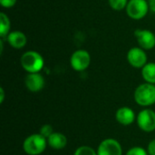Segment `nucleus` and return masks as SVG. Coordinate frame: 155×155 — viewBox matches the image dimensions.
<instances>
[{"instance_id":"5701e85b","label":"nucleus","mask_w":155,"mask_h":155,"mask_svg":"<svg viewBox=\"0 0 155 155\" xmlns=\"http://www.w3.org/2000/svg\"><path fill=\"white\" fill-rule=\"evenodd\" d=\"M0 93H1V96H0V103H3L4 102V98H5V92H4V89L1 87L0 88Z\"/></svg>"},{"instance_id":"423d86ee","label":"nucleus","mask_w":155,"mask_h":155,"mask_svg":"<svg viewBox=\"0 0 155 155\" xmlns=\"http://www.w3.org/2000/svg\"><path fill=\"white\" fill-rule=\"evenodd\" d=\"M137 124L141 130L150 133L155 130V112L151 109H144L138 114Z\"/></svg>"},{"instance_id":"a211bd4d","label":"nucleus","mask_w":155,"mask_h":155,"mask_svg":"<svg viewBox=\"0 0 155 155\" xmlns=\"http://www.w3.org/2000/svg\"><path fill=\"white\" fill-rule=\"evenodd\" d=\"M125 155H149L147 151L145 149H143V147H139V146H136V147H133L131 148Z\"/></svg>"},{"instance_id":"0eeeda50","label":"nucleus","mask_w":155,"mask_h":155,"mask_svg":"<svg viewBox=\"0 0 155 155\" xmlns=\"http://www.w3.org/2000/svg\"><path fill=\"white\" fill-rule=\"evenodd\" d=\"M97 155H123V149L117 140L108 138L99 144Z\"/></svg>"},{"instance_id":"412c9836","label":"nucleus","mask_w":155,"mask_h":155,"mask_svg":"<svg viewBox=\"0 0 155 155\" xmlns=\"http://www.w3.org/2000/svg\"><path fill=\"white\" fill-rule=\"evenodd\" d=\"M147 153L149 155H155V139L149 143L147 147Z\"/></svg>"},{"instance_id":"2eb2a0df","label":"nucleus","mask_w":155,"mask_h":155,"mask_svg":"<svg viewBox=\"0 0 155 155\" xmlns=\"http://www.w3.org/2000/svg\"><path fill=\"white\" fill-rule=\"evenodd\" d=\"M10 19L9 17L3 12L0 13V36L4 38L8 35L10 30Z\"/></svg>"},{"instance_id":"6e6552de","label":"nucleus","mask_w":155,"mask_h":155,"mask_svg":"<svg viewBox=\"0 0 155 155\" xmlns=\"http://www.w3.org/2000/svg\"><path fill=\"white\" fill-rule=\"evenodd\" d=\"M127 61L134 68H143L147 64V54L141 47H133L127 53Z\"/></svg>"},{"instance_id":"ddd939ff","label":"nucleus","mask_w":155,"mask_h":155,"mask_svg":"<svg viewBox=\"0 0 155 155\" xmlns=\"http://www.w3.org/2000/svg\"><path fill=\"white\" fill-rule=\"evenodd\" d=\"M47 143L51 148L54 150H62L67 144V138L61 133L54 132L47 138Z\"/></svg>"},{"instance_id":"4be33fe9","label":"nucleus","mask_w":155,"mask_h":155,"mask_svg":"<svg viewBox=\"0 0 155 155\" xmlns=\"http://www.w3.org/2000/svg\"><path fill=\"white\" fill-rule=\"evenodd\" d=\"M148 4H149L150 10H151L152 12L155 13V0H149V1H148Z\"/></svg>"},{"instance_id":"9b49d317","label":"nucleus","mask_w":155,"mask_h":155,"mask_svg":"<svg viewBox=\"0 0 155 155\" xmlns=\"http://www.w3.org/2000/svg\"><path fill=\"white\" fill-rule=\"evenodd\" d=\"M115 119L122 125H130L135 120V114L130 107H121L115 114Z\"/></svg>"},{"instance_id":"f3484780","label":"nucleus","mask_w":155,"mask_h":155,"mask_svg":"<svg viewBox=\"0 0 155 155\" xmlns=\"http://www.w3.org/2000/svg\"><path fill=\"white\" fill-rule=\"evenodd\" d=\"M74 155H97V152H95L92 147L87 145H83L78 147L75 152Z\"/></svg>"},{"instance_id":"39448f33","label":"nucleus","mask_w":155,"mask_h":155,"mask_svg":"<svg viewBox=\"0 0 155 155\" xmlns=\"http://www.w3.org/2000/svg\"><path fill=\"white\" fill-rule=\"evenodd\" d=\"M90 54L85 50H76L73 53L70 58V64L72 68L77 72H82L87 69L90 65Z\"/></svg>"},{"instance_id":"20e7f679","label":"nucleus","mask_w":155,"mask_h":155,"mask_svg":"<svg viewBox=\"0 0 155 155\" xmlns=\"http://www.w3.org/2000/svg\"><path fill=\"white\" fill-rule=\"evenodd\" d=\"M125 9L129 17L139 20L147 15L150 7L146 0H129Z\"/></svg>"},{"instance_id":"7ed1b4c3","label":"nucleus","mask_w":155,"mask_h":155,"mask_svg":"<svg viewBox=\"0 0 155 155\" xmlns=\"http://www.w3.org/2000/svg\"><path fill=\"white\" fill-rule=\"evenodd\" d=\"M134 100L141 106H151L155 104V85L145 83L134 91Z\"/></svg>"},{"instance_id":"dca6fc26","label":"nucleus","mask_w":155,"mask_h":155,"mask_svg":"<svg viewBox=\"0 0 155 155\" xmlns=\"http://www.w3.org/2000/svg\"><path fill=\"white\" fill-rule=\"evenodd\" d=\"M129 0H108L110 6L115 11H121L126 8Z\"/></svg>"},{"instance_id":"f257e3e1","label":"nucleus","mask_w":155,"mask_h":155,"mask_svg":"<svg viewBox=\"0 0 155 155\" xmlns=\"http://www.w3.org/2000/svg\"><path fill=\"white\" fill-rule=\"evenodd\" d=\"M22 67L28 73H39L44 67V58L42 55L35 51L25 52L20 59Z\"/></svg>"},{"instance_id":"aec40b11","label":"nucleus","mask_w":155,"mask_h":155,"mask_svg":"<svg viewBox=\"0 0 155 155\" xmlns=\"http://www.w3.org/2000/svg\"><path fill=\"white\" fill-rule=\"evenodd\" d=\"M16 3V0H0V4L5 8H11Z\"/></svg>"},{"instance_id":"6ab92c4d","label":"nucleus","mask_w":155,"mask_h":155,"mask_svg":"<svg viewBox=\"0 0 155 155\" xmlns=\"http://www.w3.org/2000/svg\"><path fill=\"white\" fill-rule=\"evenodd\" d=\"M54 133V131H53V128H52V126L50 125V124H45V125H43L41 128H40V134L42 135V136H44L45 138H48L52 134Z\"/></svg>"},{"instance_id":"4468645a","label":"nucleus","mask_w":155,"mask_h":155,"mask_svg":"<svg viewBox=\"0 0 155 155\" xmlns=\"http://www.w3.org/2000/svg\"><path fill=\"white\" fill-rule=\"evenodd\" d=\"M142 76L146 83L155 84V63H147L142 68Z\"/></svg>"},{"instance_id":"1a4fd4ad","label":"nucleus","mask_w":155,"mask_h":155,"mask_svg":"<svg viewBox=\"0 0 155 155\" xmlns=\"http://www.w3.org/2000/svg\"><path fill=\"white\" fill-rule=\"evenodd\" d=\"M134 36L143 50H151L155 46V35L150 30L137 29L134 31Z\"/></svg>"},{"instance_id":"9d476101","label":"nucleus","mask_w":155,"mask_h":155,"mask_svg":"<svg viewBox=\"0 0 155 155\" xmlns=\"http://www.w3.org/2000/svg\"><path fill=\"white\" fill-rule=\"evenodd\" d=\"M25 84L27 90L33 93L41 91L45 86V79L39 73L28 74L25 78Z\"/></svg>"},{"instance_id":"f8f14e48","label":"nucleus","mask_w":155,"mask_h":155,"mask_svg":"<svg viewBox=\"0 0 155 155\" xmlns=\"http://www.w3.org/2000/svg\"><path fill=\"white\" fill-rule=\"evenodd\" d=\"M6 40L8 44L15 49H21L23 48L27 42L26 35L20 31H13L8 34L6 36Z\"/></svg>"},{"instance_id":"f03ea898","label":"nucleus","mask_w":155,"mask_h":155,"mask_svg":"<svg viewBox=\"0 0 155 155\" xmlns=\"http://www.w3.org/2000/svg\"><path fill=\"white\" fill-rule=\"evenodd\" d=\"M47 139L40 134H34L26 137L23 143V149L28 155L41 154L47 146Z\"/></svg>"}]
</instances>
